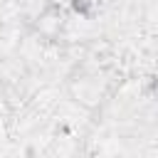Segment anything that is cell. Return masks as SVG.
<instances>
[{"instance_id":"1","label":"cell","mask_w":158,"mask_h":158,"mask_svg":"<svg viewBox=\"0 0 158 158\" xmlns=\"http://www.w3.org/2000/svg\"><path fill=\"white\" fill-rule=\"evenodd\" d=\"M72 10L79 15H89V0H72Z\"/></svg>"}]
</instances>
